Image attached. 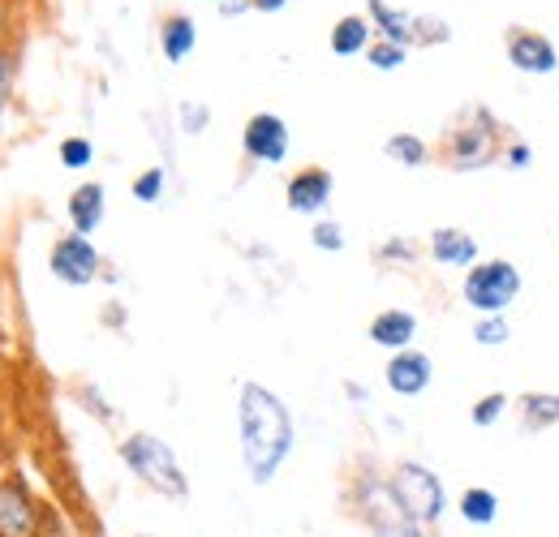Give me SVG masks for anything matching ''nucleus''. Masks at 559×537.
<instances>
[{
  "label": "nucleus",
  "instance_id": "1",
  "mask_svg": "<svg viewBox=\"0 0 559 537\" xmlns=\"http://www.w3.org/2000/svg\"><path fill=\"white\" fill-rule=\"evenodd\" d=\"M237 448L254 486H272L297 448V421L267 383H241L237 392Z\"/></svg>",
  "mask_w": 559,
  "mask_h": 537
},
{
  "label": "nucleus",
  "instance_id": "2",
  "mask_svg": "<svg viewBox=\"0 0 559 537\" xmlns=\"http://www.w3.org/2000/svg\"><path fill=\"white\" fill-rule=\"evenodd\" d=\"M503 121L490 112L487 104H469L456 112V121L443 130L439 146H435V159L456 172V177H469V172H487L499 164V151H503Z\"/></svg>",
  "mask_w": 559,
  "mask_h": 537
},
{
  "label": "nucleus",
  "instance_id": "3",
  "mask_svg": "<svg viewBox=\"0 0 559 537\" xmlns=\"http://www.w3.org/2000/svg\"><path fill=\"white\" fill-rule=\"evenodd\" d=\"M345 503H349L353 521L370 537H435L426 525H418L392 494L388 473H379L374 465H357L345 486Z\"/></svg>",
  "mask_w": 559,
  "mask_h": 537
},
{
  "label": "nucleus",
  "instance_id": "4",
  "mask_svg": "<svg viewBox=\"0 0 559 537\" xmlns=\"http://www.w3.org/2000/svg\"><path fill=\"white\" fill-rule=\"evenodd\" d=\"M117 456L121 465L139 477V486H146L151 494L159 499H173V503H186L190 499V473L181 469L177 452L159 439V434H146V430H134L117 443Z\"/></svg>",
  "mask_w": 559,
  "mask_h": 537
},
{
  "label": "nucleus",
  "instance_id": "5",
  "mask_svg": "<svg viewBox=\"0 0 559 537\" xmlns=\"http://www.w3.org/2000/svg\"><path fill=\"white\" fill-rule=\"evenodd\" d=\"M388 486H392L396 503L426 529H439L443 516L452 512V494H448L443 477L430 469L426 461H396L388 469Z\"/></svg>",
  "mask_w": 559,
  "mask_h": 537
},
{
  "label": "nucleus",
  "instance_id": "6",
  "mask_svg": "<svg viewBox=\"0 0 559 537\" xmlns=\"http://www.w3.org/2000/svg\"><path fill=\"white\" fill-rule=\"evenodd\" d=\"M521 288H525V279H521V267L512 259H478L474 267L465 271V279H461V301L478 319L508 314L516 306Z\"/></svg>",
  "mask_w": 559,
  "mask_h": 537
},
{
  "label": "nucleus",
  "instance_id": "7",
  "mask_svg": "<svg viewBox=\"0 0 559 537\" xmlns=\"http://www.w3.org/2000/svg\"><path fill=\"white\" fill-rule=\"evenodd\" d=\"M52 512L31 494L22 477H0V537H48Z\"/></svg>",
  "mask_w": 559,
  "mask_h": 537
},
{
  "label": "nucleus",
  "instance_id": "8",
  "mask_svg": "<svg viewBox=\"0 0 559 537\" xmlns=\"http://www.w3.org/2000/svg\"><path fill=\"white\" fill-rule=\"evenodd\" d=\"M48 271L52 279H61L66 288H91L104 275V254L95 250L91 237L82 232H61L48 250Z\"/></svg>",
  "mask_w": 559,
  "mask_h": 537
},
{
  "label": "nucleus",
  "instance_id": "9",
  "mask_svg": "<svg viewBox=\"0 0 559 537\" xmlns=\"http://www.w3.org/2000/svg\"><path fill=\"white\" fill-rule=\"evenodd\" d=\"M503 61L521 77H556L559 48L551 35H543L534 26H508L503 31Z\"/></svg>",
  "mask_w": 559,
  "mask_h": 537
},
{
  "label": "nucleus",
  "instance_id": "10",
  "mask_svg": "<svg viewBox=\"0 0 559 537\" xmlns=\"http://www.w3.org/2000/svg\"><path fill=\"white\" fill-rule=\"evenodd\" d=\"M288 146H293V134H288V121L280 112H254V117H246V126H241V155L250 164L276 168V164L288 159Z\"/></svg>",
  "mask_w": 559,
  "mask_h": 537
},
{
  "label": "nucleus",
  "instance_id": "11",
  "mask_svg": "<svg viewBox=\"0 0 559 537\" xmlns=\"http://www.w3.org/2000/svg\"><path fill=\"white\" fill-rule=\"evenodd\" d=\"M332 194H336V177H332V168H323V164H306V168H297V172L284 181V206H288L293 215H306V219H323Z\"/></svg>",
  "mask_w": 559,
  "mask_h": 537
},
{
  "label": "nucleus",
  "instance_id": "12",
  "mask_svg": "<svg viewBox=\"0 0 559 537\" xmlns=\"http://www.w3.org/2000/svg\"><path fill=\"white\" fill-rule=\"evenodd\" d=\"M430 383H435V361H430V353H421V348L392 353L388 366H383V387H388L392 396H401V401L426 396Z\"/></svg>",
  "mask_w": 559,
  "mask_h": 537
},
{
  "label": "nucleus",
  "instance_id": "13",
  "mask_svg": "<svg viewBox=\"0 0 559 537\" xmlns=\"http://www.w3.org/2000/svg\"><path fill=\"white\" fill-rule=\"evenodd\" d=\"M426 254L435 259V267H452V271H469L483 259V246L469 228H456V224H439L430 228L426 237Z\"/></svg>",
  "mask_w": 559,
  "mask_h": 537
},
{
  "label": "nucleus",
  "instance_id": "14",
  "mask_svg": "<svg viewBox=\"0 0 559 537\" xmlns=\"http://www.w3.org/2000/svg\"><path fill=\"white\" fill-rule=\"evenodd\" d=\"M366 339H370L374 348H383L388 357H392V353H405V348H414V339H418V314L405 310V306H388V310H379V314L366 323Z\"/></svg>",
  "mask_w": 559,
  "mask_h": 537
},
{
  "label": "nucleus",
  "instance_id": "15",
  "mask_svg": "<svg viewBox=\"0 0 559 537\" xmlns=\"http://www.w3.org/2000/svg\"><path fill=\"white\" fill-rule=\"evenodd\" d=\"M66 215H70L73 232H82V237L99 232V224H104V215H108V190H104V181H82V186H73L70 202H66Z\"/></svg>",
  "mask_w": 559,
  "mask_h": 537
},
{
  "label": "nucleus",
  "instance_id": "16",
  "mask_svg": "<svg viewBox=\"0 0 559 537\" xmlns=\"http://www.w3.org/2000/svg\"><path fill=\"white\" fill-rule=\"evenodd\" d=\"M199 48V22L190 13H164L159 17V52L168 65H186Z\"/></svg>",
  "mask_w": 559,
  "mask_h": 537
},
{
  "label": "nucleus",
  "instance_id": "17",
  "mask_svg": "<svg viewBox=\"0 0 559 537\" xmlns=\"http://www.w3.org/2000/svg\"><path fill=\"white\" fill-rule=\"evenodd\" d=\"M370 44H374V22H370L366 13H345V17L332 26V35H328L332 57H341V61L366 57V48H370Z\"/></svg>",
  "mask_w": 559,
  "mask_h": 537
},
{
  "label": "nucleus",
  "instance_id": "18",
  "mask_svg": "<svg viewBox=\"0 0 559 537\" xmlns=\"http://www.w3.org/2000/svg\"><path fill=\"white\" fill-rule=\"evenodd\" d=\"M516 421L525 434H547L559 426V392H525L516 396Z\"/></svg>",
  "mask_w": 559,
  "mask_h": 537
},
{
  "label": "nucleus",
  "instance_id": "19",
  "mask_svg": "<svg viewBox=\"0 0 559 537\" xmlns=\"http://www.w3.org/2000/svg\"><path fill=\"white\" fill-rule=\"evenodd\" d=\"M452 512L461 516V525L469 529H490L499 521V494L490 486H465L456 499H452Z\"/></svg>",
  "mask_w": 559,
  "mask_h": 537
},
{
  "label": "nucleus",
  "instance_id": "20",
  "mask_svg": "<svg viewBox=\"0 0 559 537\" xmlns=\"http://www.w3.org/2000/svg\"><path fill=\"white\" fill-rule=\"evenodd\" d=\"M366 17L374 22V35H379V39H392V44L414 48V17H418V13L396 9V4H388V0H366Z\"/></svg>",
  "mask_w": 559,
  "mask_h": 537
},
{
  "label": "nucleus",
  "instance_id": "21",
  "mask_svg": "<svg viewBox=\"0 0 559 537\" xmlns=\"http://www.w3.org/2000/svg\"><path fill=\"white\" fill-rule=\"evenodd\" d=\"M383 155H388L392 164H401V168L418 172V168H426V164H430L435 146H430L421 134H414V130H396L392 138H383Z\"/></svg>",
  "mask_w": 559,
  "mask_h": 537
},
{
  "label": "nucleus",
  "instance_id": "22",
  "mask_svg": "<svg viewBox=\"0 0 559 537\" xmlns=\"http://www.w3.org/2000/svg\"><path fill=\"white\" fill-rule=\"evenodd\" d=\"M512 396L508 392H487V396H478V401L469 404V421L478 426V430H495L508 413H512Z\"/></svg>",
  "mask_w": 559,
  "mask_h": 537
},
{
  "label": "nucleus",
  "instance_id": "23",
  "mask_svg": "<svg viewBox=\"0 0 559 537\" xmlns=\"http://www.w3.org/2000/svg\"><path fill=\"white\" fill-rule=\"evenodd\" d=\"M409 61V48L405 44H392V39H379L374 35V44L366 48V65L374 69V73H396V69H405Z\"/></svg>",
  "mask_w": 559,
  "mask_h": 537
},
{
  "label": "nucleus",
  "instance_id": "24",
  "mask_svg": "<svg viewBox=\"0 0 559 537\" xmlns=\"http://www.w3.org/2000/svg\"><path fill=\"white\" fill-rule=\"evenodd\" d=\"M57 159H61V168H70V172H86L91 164H95V142L86 134H70L57 142Z\"/></svg>",
  "mask_w": 559,
  "mask_h": 537
},
{
  "label": "nucleus",
  "instance_id": "25",
  "mask_svg": "<svg viewBox=\"0 0 559 537\" xmlns=\"http://www.w3.org/2000/svg\"><path fill=\"white\" fill-rule=\"evenodd\" d=\"M443 44H452L448 17H439V13H418V17H414V48H443Z\"/></svg>",
  "mask_w": 559,
  "mask_h": 537
},
{
  "label": "nucleus",
  "instance_id": "26",
  "mask_svg": "<svg viewBox=\"0 0 559 537\" xmlns=\"http://www.w3.org/2000/svg\"><path fill=\"white\" fill-rule=\"evenodd\" d=\"M164 190H168V172H164L159 164L142 168L139 177L130 181V194H134V202H142V206H155V202L164 199Z\"/></svg>",
  "mask_w": 559,
  "mask_h": 537
},
{
  "label": "nucleus",
  "instance_id": "27",
  "mask_svg": "<svg viewBox=\"0 0 559 537\" xmlns=\"http://www.w3.org/2000/svg\"><path fill=\"white\" fill-rule=\"evenodd\" d=\"M345 241H349V237H345V224H341V219H328V215L314 219V228H310V246H314L319 254H341Z\"/></svg>",
  "mask_w": 559,
  "mask_h": 537
},
{
  "label": "nucleus",
  "instance_id": "28",
  "mask_svg": "<svg viewBox=\"0 0 559 537\" xmlns=\"http://www.w3.org/2000/svg\"><path fill=\"white\" fill-rule=\"evenodd\" d=\"M469 336H474L478 348H503V344L512 339V323H508V314H487V319L474 323Z\"/></svg>",
  "mask_w": 559,
  "mask_h": 537
},
{
  "label": "nucleus",
  "instance_id": "29",
  "mask_svg": "<svg viewBox=\"0 0 559 537\" xmlns=\"http://www.w3.org/2000/svg\"><path fill=\"white\" fill-rule=\"evenodd\" d=\"M374 259H379V263H405V267H414L421 259V246L396 232V237H388V241L374 246Z\"/></svg>",
  "mask_w": 559,
  "mask_h": 537
},
{
  "label": "nucleus",
  "instance_id": "30",
  "mask_svg": "<svg viewBox=\"0 0 559 537\" xmlns=\"http://www.w3.org/2000/svg\"><path fill=\"white\" fill-rule=\"evenodd\" d=\"M13 86H17V57L9 48H0V134H4V117L13 108Z\"/></svg>",
  "mask_w": 559,
  "mask_h": 537
},
{
  "label": "nucleus",
  "instance_id": "31",
  "mask_svg": "<svg viewBox=\"0 0 559 537\" xmlns=\"http://www.w3.org/2000/svg\"><path fill=\"white\" fill-rule=\"evenodd\" d=\"M530 164H534V146L525 138H508L499 151V168L503 172H530Z\"/></svg>",
  "mask_w": 559,
  "mask_h": 537
},
{
  "label": "nucleus",
  "instance_id": "32",
  "mask_svg": "<svg viewBox=\"0 0 559 537\" xmlns=\"http://www.w3.org/2000/svg\"><path fill=\"white\" fill-rule=\"evenodd\" d=\"M177 121H181V134H190V138L207 134L211 108H207V104H199V99H186V104L177 108Z\"/></svg>",
  "mask_w": 559,
  "mask_h": 537
},
{
  "label": "nucleus",
  "instance_id": "33",
  "mask_svg": "<svg viewBox=\"0 0 559 537\" xmlns=\"http://www.w3.org/2000/svg\"><path fill=\"white\" fill-rule=\"evenodd\" d=\"M78 396H82V408H86V413H95L104 426H112V421H117V413H112V408H108V401L99 396V387H82Z\"/></svg>",
  "mask_w": 559,
  "mask_h": 537
},
{
  "label": "nucleus",
  "instance_id": "34",
  "mask_svg": "<svg viewBox=\"0 0 559 537\" xmlns=\"http://www.w3.org/2000/svg\"><path fill=\"white\" fill-rule=\"evenodd\" d=\"M215 13L219 17H241V13H250V0H215Z\"/></svg>",
  "mask_w": 559,
  "mask_h": 537
},
{
  "label": "nucleus",
  "instance_id": "35",
  "mask_svg": "<svg viewBox=\"0 0 559 537\" xmlns=\"http://www.w3.org/2000/svg\"><path fill=\"white\" fill-rule=\"evenodd\" d=\"M288 9V0H250V13H280Z\"/></svg>",
  "mask_w": 559,
  "mask_h": 537
},
{
  "label": "nucleus",
  "instance_id": "36",
  "mask_svg": "<svg viewBox=\"0 0 559 537\" xmlns=\"http://www.w3.org/2000/svg\"><path fill=\"white\" fill-rule=\"evenodd\" d=\"M345 396L357 401V404H370V392H366V387H357V383H345Z\"/></svg>",
  "mask_w": 559,
  "mask_h": 537
},
{
  "label": "nucleus",
  "instance_id": "37",
  "mask_svg": "<svg viewBox=\"0 0 559 537\" xmlns=\"http://www.w3.org/2000/svg\"><path fill=\"white\" fill-rule=\"evenodd\" d=\"M134 537H155V534H134Z\"/></svg>",
  "mask_w": 559,
  "mask_h": 537
},
{
  "label": "nucleus",
  "instance_id": "38",
  "mask_svg": "<svg viewBox=\"0 0 559 537\" xmlns=\"http://www.w3.org/2000/svg\"><path fill=\"white\" fill-rule=\"evenodd\" d=\"M0 434H4V426H0Z\"/></svg>",
  "mask_w": 559,
  "mask_h": 537
}]
</instances>
